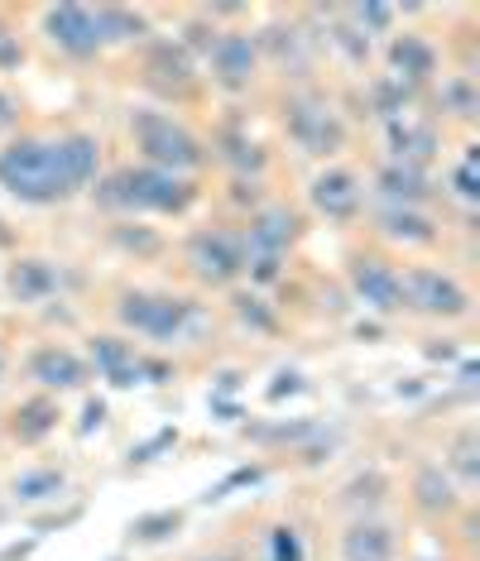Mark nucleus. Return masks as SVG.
I'll list each match as a JSON object with an SVG mask.
<instances>
[{
	"mask_svg": "<svg viewBox=\"0 0 480 561\" xmlns=\"http://www.w3.org/2000/svg\"><path fill=\"white\" fill-rule=\"evenodd\" d=\"M96 139L68 135V139H20V145L0 149V187L15 193L20 202H62L96 178Z\"/></svg>",
	"mask_w": 480,
	"mask_h": 561,
	"instance_id": "obj_1",
	"label": "nucleus"
},
{
	"mask_svg": "<svg viewBox=\"0 0 480 561\" xmlns=\"http://www.w3.org/2000/svg\"><path fill=\"white\" fill-rule=\"evenodd\" d=\"M193 183L163 169H125L101 187L106 207H130V211H187L193 207Z\"/></svg>",
	"mask_w": 480,
	"mask_h": 561,
	"instance_id": "obj_2",
	"label": "nucleus"
},
{
	"mask_svg": "<svg viewBox=\"0 0 480 561\" xmlns=\"http://www.w3.org/2000/svg\"><path fill=\"white\" fill-rule=\"evenodd\" d=\"M135 139H140V149L149 154V169H163V173H187L202 163V145L193 135L183 130V125H173L169 116H159V111H140V116L130 121Z\"/></svg>",
	"mask_w": 480,
	"mask_h": 561,
	"instance_id": "obj_3",
	"label": "nucleus"
},
{
	"mask_svg": "<svg viewBox=\"0 0 480 561\" xmlns=\"http://www.w3.org/2000/svg\"><path fill=\"white\" fill-rule=\"evenodd\" d=\"M121 322L135 327L140 336L173 341V336H183L187 322H193V302L163 298V293H125L121 298Z\"/></svg>",
	"mask_w": 480,
	"mask_h": 561,
	"instance_id": "obj_4",
	"label": "nucleus"
},
{
	"mask_svg": "<svg viewBox=\"0 0 480 561\" xmlns=\"http://www.w3.org/2000/svg\"><path fill=\"white\" fill-rule=\"evenodd\" d=\"M399 288H403V298L427 317H461L466 308H471L466 288L457 284V278L437 274V270H413L409 278H399Z\"/></svg>",
	"mask_w": 480,
	"mask_h": 561,
	"instance_id": "obj_5",
	"label": "nucleus"
},
{
	"mask_svg": "<svg viewBox=\"0 0 480 561\" xmlns=\"http://www.w3.org/2000/svg\"><path fill=\"white\" fill-rule=\"evenodd\" d=\"M44 30H48V39H54L58 48H68V54H96L101 48V30H96V10H87V5H54L44 15Z\"/></svg>",
	"mask_w": 480,
	"mask_h": 561,
	"instance_id": "obj_6",
	"label": "nucleus"
},
{
	"mask_svg": "<svg viewBox=\"0 0 480 561\" xmlns=\"http://www.w3.org/2000/svg\"><path fill=\"white\" fill-rule=\"evenodd\" d=\"M193 264H197L202 278H212V284H231V278L245 270V250H240V240L212 231V236L193 240Z\"/></svg>",
	"mask_w": 480,
	"mask_h": 561,
	"instance_id": "obj_7",
	"label": "nucleus"
},
{
	"mask_svg": "<svg viewBox=\"0 0 480 561\" xmlns=\"http://www.w3.org/2000/svg\"><path fill=\"white\" fill-rule=\"evenodd\" d=\"M288 130H294V139L308 149V154H332L341 145V121L322 106H308V101L288 111Z\"/></svg>",
	"mask_w": 480,
	"mask_h": 561,
	"instance_id": "obj_8",
	"label": "nucleus"
},
{
	"mask_svg": "<svg viewBox=\"0 0 480 561\" xmlns=\"http://www.w3.org/2000/svg\"><path fill=\"white\" fill-rule=\"evenodd\" d=\"M312 207L327 211V216H336V221L356 216V207H361V183H356V173L327 169L318 183H312Z\"/></svg>",
	"mask_w": 480,
	"mask_h": 561,
	"instance_id": "obj_9",
	"label": "nucleus"
},
{
	"mask_svg": "<svg viewBox=\"0 0 480 561\" xmlns=\"http://www.w3.org/2000/svg\"><path fill=\"white\" fill-rule=\"evenodd\" d=\"M212 68H217L221 87H245L255 78V44L245 34H226V39L212 44Z\"/></svg>",
	"mask_w": 480,
	"mask_h": 561,
	"instance_id": "obj_10",
	"label": "nucleus"
},
{
	"mask_svg": "<svg viewBox=\"0 0 480 561\" xmlns=\"http://www.w3.org/2000/svg\"><path fill=\"white\" fill-rule=\"evenodd\" d=\"M294 231H298V221L288 211H260L250 221V260H279Z\"/></svg>",
	"mask_w": 480,
	"mask_h": 561,
	"instance_id": "obj_11",
	"label": "nucleus"
},
{
	"mask_svg": "<svg viewBox=\"0 0 480 561\" xmlns=\"http://www.w3.org/2000/svg\"><path fill=\"white\" fill-rule=\"evenodd\" d=\"M351 284H356V293L370 308H380V312H395L403 308V288H399V274H389L385 264H375V260H361L356 264V274H351Z\"/></svg>",
	"mask_w": 480,
	"mask_h": 561,
	"instance_id": "obj_12",
	"label": "nucleus"
},
{
	"mask_svg": "<svg viewBox=\"0 0 480 561\" xmlns=\"http://www.w3.org/2000/svg\"><path fill=\"white\" fill-rule=\"evenodd\" d=\"M92 355H96L101 375H106L111 385H135V379L145 375V360L135 355V346H125V341H116V336H96Z\"/></svg>",
	"mask_w": 480,
	"mask_h": 561,
	"instance_id": "obj_13",
	"label": "nucleus"
},
{
	"mask_svg": "<svg viewBox=\"0 0 480 561\" xmlns=\"http://www.w3.org/2000/svg\"><path fill=\"white\" fill-rule=\"evenodd\" d=\"M30 369H34V379L48 385V389H72V385H82V379H87V369H82L78 355H68L58 346H48V351L34 355Z\"/></svg>",
	"mask_w": 480,
	"mask_h": 561,
	"instance_id": "obj_14",
	"label": "nucleus"
},
{
	"mask_svg": "<svg viewBox=\"0 0 480 561\" xmlns=\"http://www.w3.org/2000/svg\"><path fill=\"white\" fill-rule=\"evenodd\" d=\"M346 561H389L395 557V538H389V528L380 523H356V528L346 533Z\"/></svg>",
	"mask_w": 480,
	"mask_h": 561,
	"instance_id": "obj_15",
	"label": "nucleus"
},
{
	"mask_svg": "<svg viewBox=\"0 0 480 561\" xmlns=\"http://www.w3.org/2000/svg\"><path fill=\"white\" fill-rule=\"evenodd\" d=\"M10 288H15L24 302H39V298H48V293L58 288V274L48 270L44 260H20L15 270H10Z\"/></svg>",
	"mask_w": 480,
	"mask_h": 561,
	"instance_id": "obj_16",
	"label": "nucleus"
},
{
	"mask_svg": "<svg viewBox=\"0 0 480 561\" xmlns=\"http://www.w3.org/2000/svg\"><path fill=\"white\" fill-rule=\"evenodd\" d=\"M389 58H395L399 78H413V82L427 78V72L437 68V54H433V48H427L423 39H413V34H403V39L395 44V54H389Z\"/></svg>",
	"mask_w": 480,
	"mask_h": 561,
	"instance_id": "obj_17",
	"label": "nucleus"
},
{
	"mask_svg": "<svg viewBox=\"0 0 480 561\" xmlns=\"http://www.w3.org/2000/svg\"><path fill=\"white\" fill-rule=\"evenodd\" d=\"M380 226H385V236L409 240V245H423V240H433V221H427V216H419L413 207H389V211L380 216Z\"/></svg>",
	"mask_w": 480,
	"mask_h": 561,
	"instance_id": "obj_18",
	"label": "nucleus"
},
{
	"mask_svg": "<svg viewBox=\"0 0 480 561\" xmlns=\"http://www.w3.org/2000/svg\"><path fill=\"white\" fill-rule=\"evenodd\" d=\"M380 187L395 202H403V207H409V202H419L423 193H427V183H423V173L413 169V163H389V169L380 173Z\"/></svg>",
	"mask_w": 480,
	"mask_h": 561,
	"instance_id": "obj_19",
	"label": "nucleus"
},
{
	"mask_svg": "<svg viewBox=\"0 0 480 561\" xmlns=\"http://www.w3.org/2000/svg\"><path fill=\"white\" fill-rule=\"evenodd\" d=\"M96 30H101V44H106V39H140V34H145V15H135V10H116V5H101L96 10Z\"/></svg>",
	"mask_w": 480,
	"mask_h": 561,
	"instance_id": "obj_20",
	"label": "nucleus"
},
{
	"mask_svg": "<svg viewBox=\"0 0 480 561\" xmlns=\"http://www.w3.org/2000/svg\"><path fill=\"white\" fill-rule=\"evenodd\" d=\"M58 427V408L54 403H24L20 417H15V437L20 442H39Z\"/></svg>",
	"mask_w": 480,
	"mask_h": 561,
	"instance_id": "obj_21",
	"label": "nucleus"
},
{
	"mask_svg": "<svg viewBox=\"0 0 480 561\" xmlns=\"http://www.w3.org/2000/svg\"><path fill=\"white\" fill-rule=\"evenodd\" d=\"M62 470H30V476L15 480V500L24 504H39V500H54V494H62Z\"/></svg>",
	"mask_w": 480,
	"mask_h": 561,
	"instance_id": "obj_22",
	"label": "nucleus"
},
{
	"mask_svg": "<svg viewBox=\"0 0 480 561\" xmlns=\"http://www.w3.org/2000/svg\"><path fill=\"white\" fill-rule=\"evenodd\" d=\"M149 68H155L159 78H173V82L193 78V62H187V54H183V48H173V44H159L155 54H149Z\"/></svg>",
	"mask_w": 480,
	"mask_h": 561,
	"instance_id": "obj_23",
	"label": "nucleus"
},
{
	"mask_svg": "<svg viewBox=\"0 0 480 561\" xmlns=\"http://www.w3.org/2000/svg\"><path fill=\"white\" fill-rule=\"evenodd\" d=\"M419 500H423V508H452L457 504V494H452V484L437 476V470H423L419 476Z\"/></svg>",
	"mask_w": 480,
	"mask_h": 561,
	"instance_id": "obj_24",
	"label": "nucleus"
},
{
	"mask_svg": "<svg viewBox=\"0 0 480 561\" xmlns=\"http://www.w3.org/2000/svg\"><path fill=\"white\" fill-rule=\"evenodd\" d=\"M395 145H399V154H409V159H427V154H433V130H419V125H395Z\"/></svg>",
	"mask_w": 480,
	"mask_h": 561,
	"instance_id": "obj_25",
	"label": "nucleus"
},
{
	"mask_svg": "<svg viewBox=\"0 0 480 561\" xmlns=\"http://www.w3.org/2000/svg\"><path fill=\"white\" fill-rule=\"evenodd\" d=\"M270 561H302V538L294 528H274L270 533Z\"/></svg>",
	"mask_w": 480,
	"mask_h": 561,
	"instance_id": "obj_26",
	"label": "nucleus"
},
{
	"mask_svg": "<svg viewBox=\"0 0 480 561\" xmlns=\"http://www.w3.org/2000/svg\"><path fill=\"white\" fill-rule=\"evenodd\" d=\"M163 528H179V514H155V518H140V523H135V533H140L145 542L163 538Z\"/></svg>",
	"mask_w": 480,
	"mask_h": 561,
	"instance_id": "obj_27",
	"label": "nucleus"
},
{
	"mask_svg": "<svg viewBox=\"0 0 480 561\" xmlns=\"http://www.w3.org/2000/svg\"><path fill=\"white\" fill-rule=\"evenodd\" d=\"M356 20H361V24H370V30H389L395 10H389V5H356Z\"/></svg>",
	"mask_w": 480,
	"mask_h": 561,
	"instance_id": "obj_28",
	"label": "nucleus"
},
{
	"mask_svg": "<svg viewBox=\"0 0 480 561\" xmlns=\"http://www.w3.org/2000/svg\"><path fill=\"white\" fill-rule=\"evenodd\" d=\"M24 54H20V44H15V34H5L0 30V68H15Z\"/></svg>",
	"mask_w": 480,
	"mask_h": 561,
	"instance_id": "obj_29",
	"label": "nucleus"
},
{
	"mask_svg": "<svg viewBox=\"0 0 480 561\" xmlns=\"http://www.w3.org/2000/svg\"><path fill=\"white\" fill-rule=\"evenodd\" d=\"M457 193L476 197V163H461V169H457Z\"/></svg>",
	"mask_w": 480,
	"mask_h": 561,
	"instance_id": "obj_30",
	"label": "nucleus"
},
{
	"mask_svg": "<svg viewBox=\"0 0 480 561\" xmlns=\"http://www.w3.org/2000/svg\"><path fill=\"white\" fill-rule=\"evenodd\" d=\"M10 121H15V101H10L5 92H0V130H5Z\"/></svg>",
	"mask_w": 480,
	"mask_h": 561,
	"instance_id": "obj_31",
	"label": "nucleus"
},
{
	"mask_svg": "<svg viewBox=\"0 0 480 561\" xmlns=\"http://www.w3.org/2000/svg\"><path fill=\"white\" fill-rule=\"evenodd\" d=\"M0 245H10V231H5V226H0Z\"/></svg>",
	"mask_w": 480,
	"mask_h": 561,
	"instance_id": "obj_32",
	"label": "nucleus"
},
{
	"mask_svg": "<svg viewBox=\"0 0 480 561\" xmlns=\"http://www.w3.org/2000/svg\"><path fill=\"white\" fill-rule=\"evenodd\" d=\"M202 561H240V557H202Z\"/></svg>",
	"mask_w": 480,
	"mask_h": 561,
	"instance_id": "obj_33",
	"label": "nucleus"
}]
</instances>
